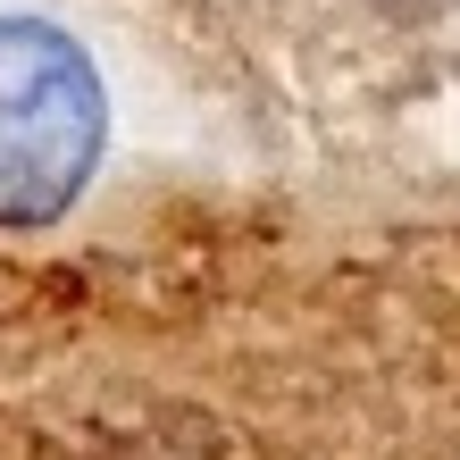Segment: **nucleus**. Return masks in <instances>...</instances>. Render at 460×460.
Instances as JSON below:
<instances>
[{
	"mask_svg": "<svg viewBox=\"0 0 460 460\" xmlns=\"http://www.w3.org/2000/svg\"><path fill=\"white\" fill-rule=\"evenodd\" d=\"M101 75L59 25L0 17V226H42L101 159Z\"/></svg>",
	"mask_w": 460,
	"mask_h": 460,
	"instance_id": "obj_1",
	"label": "nucleus"
}]
</instances>
